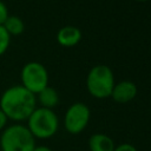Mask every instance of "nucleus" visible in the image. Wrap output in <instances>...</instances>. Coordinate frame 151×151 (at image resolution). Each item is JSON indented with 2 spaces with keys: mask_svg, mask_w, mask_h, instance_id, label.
<instances>
[{
  "mask_svg": "<svg viewBox=\"0 0 151 151\" xmlns=\"http://www.w3.org/2000/svg\"><path fill=\"white\" fill-rule=\"evenodd\" d=\"M27 129L34 138L47 139L53 137L59 127V119L53 110L35 107L27 118Z\"/></svg>",
  "mask_w": 151,
  "mask_h": 151,
  "instance_id": "nucleus-3",
  "label": "nucleus"
},
{
  "mask_svg": "<svg viewBox=\"0 0 151 151\" xmlns=\"http://www.w3.org/2000/svg\"><path fill=\"white\" fill-rule=\"evenodd\" d=\"M133 1H137V2H145V1H149V0H133Z\"/></svg>",
  "mask_w": 151,
  "mask_h": 151,
  "instance_id": "nucleus-17",
  "label": "nucleus"
},
{
  "mask_svg": "<svg viewBox=\"0 0 151 151\" xmlns=\"http://www.w3.org/2000/svg\"><path fill=\"white\" fill-rule=\"evenodd\" d=\"M9 42H11V35L7 33L4 26H0V55L7 51V48L9 47Z\"/></svg>",
  "mask_w": 151,
  "mask_h": 151,
  "instance_id": "nucleus-12",
  "label": "nucleus"
},
{
  "mask_svg": "<svg viewBox=\"0 0 151 151\" xmlns=\"http://www.w3.org/2000/svg\"><path fill=\"white\" fill-rule=\"evenodd\" d=\"M7 122H8V119H7V117L5 116V113L0 110V132L7 126Z\"/></svg>",
  "mask_w": 151,
  "mask_h": 151,
  "instance_id": "nucleus-15",
  "label": "nucleus"
},
{
  "mask_svg": "<svg viewBox=\"0 0 151 151\" xmlns=\"http://www.w3.org/2000/svg\"><path fill=\"white\" fill-rule=\"evenodd\" d=\"M20 79L21 85L35 96L48 86V72L46 67L38 61L25 64L20 72Z\"/></svg>",
  "mask_w": 151,
  "mask_h": 151,
  "instance_id": "nucleus-5",
  "label": "nucleus"
},
{
  "mask_svg": "<svg viewBox=\"0 0 151 151\" xmlns=\"http://www.w3.org/2000/svg\"><path fill=\"white\" fill-rule=\"evenodd\" d=\"M35 98H37V101H39V104L41 105L40 107L52 110L59 104V94L57 90L51 86H46L44 90H41L35 96Z\"/></svg>",
  "mask_w": 151,
  "mask_h": 151,
  "instance_id": "nucleus-10",
  "label": "nucleus"
},
{
  "mask_svg": "<svg viewBox=\"0 0 151 151\" xmlns=\"http://www.w3.org/2000/svg\"><path fill=\"white\" fill-rule=\"evenodd\" d=\"M137 92H138V90H137V86L134 83H132L130 80H123V81L114 84L110 97H112V99L116 103L125 104V103L133 100L137 96Z\"/></svg>",
  "mask_w": 151,
  "mask_h": 151,
  "instance_id": "nucleus-7",
  "label": "nucleus"
},
{
  "mask_svg": "<svg viewBox=\"0 0 151 151\" xmlns=\"http://www.w3.org/2000/svg\"><path fill=\"white\" fill-rule=\"evenodd\" d=\"M91 112L87 105L84 103H74L72 104L64 117V125L67 132L71 134H78L87 126L90 122Z\"/></svg>",
  "mask_w": 151,
  "mask_h": 151,
  "instance_id": "nucleus-6",
  "label": "nucleus"
},
{
  "mask_svg": "<svg viewBox=\"0 0 151 151\" xmlns=\"http://www.w3.org/2000/svg\"><path fill=\"white\" fill-rule=\"evenodd\" d=\"M35 138L26 125L14 123L6 126L0 134L1 151H33Z\"/></svg>",
  "mask_w": 151,
  "mask_h": 151,
  "instance_id": "nucleus-2",
  "label": "nucleus"
},
{
  "mask_svg": "<svg viewBox=\"0 0 151 151\" xmlns=\"http://www.w3.org/2000/svg\"><path fill=\"white\" fill-rule=\"evenodd\" d=\"M113 151H137V149L132 145V144H129V143H123L118 146L114 147Z\"/></svg>",
  "mask_w": 151,
  "mask_h": 151,
  "instance_id": "nucleus-14",
  "label": "nucleus"
},
{
  "mask_svg": "<svg viewBox=\"0 0 151 151\" xmlns=\"http://www.w3.org/2000/svg\"><path fill=\"white\" fill-rule=\"evenodd\" d=\"M90 151H113L116 145L111 137L104 133H94L88 139Z\"/></svg>",
  "mask_w": 151,
  "mask_h": 151,
  "instance_id": "nucleus-9",
  "label": "nucleus"
},
{
  "mask_svg": "<svg viewBox=\"0 0 151 151\" xmlns=\"http://www.w3.org/2000/svg\"><path fill=\"white\" fill-rule=\"evenodd\" d=\"M114 84L113 72L107 65L99 64L93 66L86 77V87L88 93L98 99L110 97Z\"/></svg>",
  "mask_w": 151,
  "mask_h": 151,
  "instance_id": "nucleus-4",
  "label": "nucleus"
},
{
  "mask_svg": "<svg viewBox=\"0 0 151 151\" xmlns=\"http://www.w3.org/2000/svg\"><path fill=\"white\" fill-rule=\"evenodd\" d=\"M8 15L9 14H8V8H7L6 4L2 0H0V26L4 25V22L8 18Z\"/></svg>",
  "mask_w": 151,
  "mask_h": 151,
  "instance_id": "nucleus-13",
  "label": "nucleus"
},
{
  "mask_svg": "<svg viewBox=\"0 0 151 151\" xmlns=\"http://www.w3.org/2000/svg\"><path fill=\"white\" fill-rule=\"evenodd\" d=\"M33 151H53L51 147L46 146V145H35V147L33 149Z\"/></svg>",
  "mask_w": 151,
  "mask_h": 151,
  "instance_id": "nucleus-16",
  "label": "nucleus"
},
{
  "mask_svg": "<svg viewBox=\"0 0 151 151\" xmlns=\"http://www.w3.org/2000/svg\"><path fill=\"white\" fill-rule=\"evenodd\" d=\"M2 26L9 35H19L25 29V24L22 19L17 15H8V18L6 19Z\"/></svg>",
  "mask_w": 151,
  "mask_h": 151,
  "instance_id": "nucleus-11",
  "label": "nucleus"
},
{
  "mask_svg": "<svg viewBox=\"0 0 151 151\" xmlns=\"http://www.w3.org/2000/svg\"><path fill=\"white\" fill-rule=\"evenodd\" d=\"M81 40V31L76 26H64L57 32V41L64 47H73Z\"/></svg>",
  "mask_w": 151,
  "mask_h": 151,
  "instance_id": "nucleus-8",
  "label": "nucleus"
},
{
  "mask_svg": "<svg viewBox=\"0 0 151 151\" xmlns=\"http://www.w3.org/2000/svg\"><path fill=\"white\" fill-rule=\"evenodd\" d=\"M37 107L35 94L22 85H13L6 88L0 97V110L8 120L20 123L27 120Z\"/></svg>",
  "mask_w": 151,
  "mask_h": 151,
  "instance_id": "nucleus-1",
  "label": "nucleus"
}]
</instances>
